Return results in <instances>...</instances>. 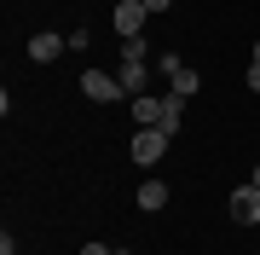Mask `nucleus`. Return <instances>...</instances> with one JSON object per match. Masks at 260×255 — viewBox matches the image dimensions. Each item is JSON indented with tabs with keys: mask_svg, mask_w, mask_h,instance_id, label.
Listing matches in <instances>:
<instances>
[{
	"mask_svg": "<svg viewBox=\"0 0 260 255\" xmlns=\"http://www.w3.org/2000/svg\"><path fill=\"white\" fill-rule=\"evenodd\" d=\"M168 139H174L179 128H185V99H174V93H162V122H156Z\"/></svg>",
	"mask_w": 260,
	"mask_h": 255,
	"instance_id": "8",
	"label": "nucleus"
},
{
	"mask_svg": "<svg viewBox=\"0 0 260 255\" xmlns=\"http://www.w3.org/2000/svg\"><path fill=\"white\" fill-rule=\"evenodd\" d=\"M232 220L237 226H260V186L254 180H243V186L232 191Z\"/></svg>",
	"mask_w": 260,
	"mask_h": 255,
	"instance_id": "4",
	"label": "nucleus"
},
{
	"mask_svg": "<svg viewBox=\"0 0 260 255\" xmlns=\"http://www.w3.org/2000/svg\"><path fill=\"white\" fill-rule=\"evenodd\" d=\"M145 23H150L145 0H116V12H110V29H116L121 41H127V35H145Z\"/></svg>",
	"mask_w": 260,
	"mask_h": 255,
	"instance_id": "3",
	"label": "nucleus"
},
{
	"mask_svg": "<svg viewBox=\"0 0 260 255\" xmlns=\"http://www.w3.org/2000/svg\"><path fill=\"white\" fill-rule=\"evenodd\" d=\"M116 81L127 87V99H139V93H150V64H145V58H121V64H116Z\"/></svg>",
	"mask_w": 260,
	"mask_h": 255,
	"instance_id": "5",
	"label": "nucleus"
},
{
	"mask_svg": "<svg viewBox=\"0 0 260 255\" xmlns=\"http://www.w3.org/2000/svg\"><path fill=\"white\" fill-rule=\"evenodd\" d=\"M156 70H162V76H168V81H174V76H179V70H185V58H179V52H162V58H156Z\"/></svg>",
	"mask_w": 260,
	"mask_h": 255,
	"instance_id": "11",
	"label": "nucleus"
},
{
	"mask_svg": "<svg viewBox=\"0 0 260 255\" xmlns=\"http://www.w3.org/2000/svg\"><path fill=\"white\" fill-rule=\"evenodd\" d=\"M168 197H174V191H168L162 180H145V186H139V209H145V215H162Z\"/></svg>",
	"mask_w": 260,
	"mask_h": 255,
	"instance_id": "9",
	"label": "nucleus"
},
{
	"mask_svg": "<svg viewBox=\"0 0 260 255\" xmlns=\"http://www.w3.org/2000/svg\"><path fill=\"white\" fill-rule=\"evenodd\" d=\"M168 145H174V139H168L162 128H139V133H133V145H127V157L139 162V168H156V162L168 157Z\"/></svg>",
	"mask_w": 260,
	"mask_h": 255,
	"instance_id": "1",
	"label": "nucleus"
},
{
	"mask_svg": "<svg viewBox=\"0 0 260 255\" xmlns=\"http://www.w3.org/2000/svg\"><path fill=\"white\" fill-rule=\"evenodd\" d=\"M127 110H133V122H139V128H156V122H162V93H139V99H127Z\"/></svg>",
	"mask_w": 260,
	"mask_h": 255,
	"instance_id": "7",
	"label": "nucleus"
},
{
	"mask_svg": "<svg viewBox=\"0 0 260 255\" xmlns=\"http://www.w3.org/2000/svg\"><path fill=\"white\" fill-rule=\"evenodd\" d=\"M70 47V35H52V29H41V35H29V58H35V64H52L58 52Z\"/></svg>",
	"mask_w": 260,
	"mask_h": 255,
	"instance_id": "6",
	"label": "nucleus"
},
{
	"mask_svg": "<svg viewBox=\"0 0 260 255\" xmlns=\"http://www.w3.org/2000/svg\"><path fill=\"white\" fill-rule=\"evenodd\" d=\"M249 64H260V41H254V52H249Z\"/></svg>",
	"mask_w": 260,
	"mask_h": 255,
	"instance_id": "17",
	"label": "nucleus"
},
{
	"mask_svg": "<svg viewBox=\"0 0 260 255\" xmlns=\"http://www.w3.org/2000/svg\"><path fill=\"white\" fill-rule=\"evenodd\" d=\"M249 180H254V186H260V162H254V174H249Z\"/></svg>",
	"mask_w": 260,
	"mask_h": 255,
	"instance_id": "18",
	"label": "nucleus"
},
{
	"mask_svg": "<svg viewBox=\"0 0 260 255\" xmlns=\"http://www.w3.org/2000/svg\"><path fill=\"white\" fill-rule=\"evenodd\" d=\"M81 93L93 104H116V99H127V87L116 81V70H81Z\"/></svg>",
	"mask_w": 260,
	"mask_h": 255,
	"instance_id": "2",
	"label": "nucleus"
},
{
	"mask_svg": "<svg viewBox=\"0 0 260 255\" xmlns=\"http://www.w3.org/2000/svg\"><path fill=\"white\" fill-rule=\"evenodd\" d=\"M81 255H116V249H104L99 238H87V244H81Z\"/></svg>",
	"mask_w": 260,
	"mask_h": 255,
	"instance_id": "13",
	"label": "nucleus"
},
{
	"mask_svg": "<svg viewBox=\"0 0 260 255\" xmlns=\"http://www.w3.org/2000/svg\"><path fill=\"white\" fill-rule=\"evenodd\" d=\"M197 87H203V76H197V70L185 64V70L174 76V87H168V93H174V99H197Z\"/></svg>",
	"mask_w": 260,
	"mask_h": 255,
	"instance_id": "10",
	"label": "nucleus"
},
{
	"mask_svg": "<svg viewBox=\"0 0 260 255\" xmlns=\"http://www.w3.org/2000/svg\"><path fill=\"white\" fill-rule=\"evenodd\" d=\"M0 255H18V244H12V232H6V238H0Z\"/></svg>",
	"mask_w": 260,
	"mask_h": 255,
	"instance_id": "16",
	"label": "nucleus"
},
{
	"mask_svg": "<svg viewBox=\"0 0 260 255\" xmlns=\"http://www.w3.org/2000/svg\"><path fill=\"white\" fill-rule=\"evenodd\" d=\"M168 6H174V0H145V12H150V18H156V12H168Z\"/></svg>",
	"mask_w": 260,
	"mask_h": 255,
	"instance_id": "15",
	"label": "nucleus"
},
{
	"mask_svg": "<svg viewBox=\"0 0 260 255\" xmlns=\"http://www.w3.org/2000/svg\"><path fill=\"white\" fill-rule=\"evenodd\" d=\"M243 81H249V93H260V64H249V76H243Z\"/></svg>",
	"mask_w": 260,
	"mask_h": 255,
	"instance_id": "14",
	"label": "nucleus"
},
{
	"mask_svg": "<svg viewBox=\"0 0 260 255\" xmlns=\"http://www.w3.org/2000/svg\"><path fill=\"white\" fill-rule=\"evenodd\" d=\"M121 58H145V35H127V41H121Z\"/></svg>",
	"mask_w": 260,
	"mask_h": 255,
	"instance_id": "12",
	"label": "nucleus"
}]
</instances>
